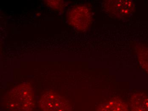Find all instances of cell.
<instances>
[{
    "label": "cell",
    "mask_w": 148,
    "mask_h": 111,
    "mask_svg": "<svg viewBox=\"0 0 148 111\" xmlns=\"http://www.w3.org/2000/svg\"><path fill=\"white\" fill-rule=\"evenodd\" d=\"M39 104L43 111H72V106L66 99L52 91L41 96Z\"/></svg>",
    "instance_id": "cell-2"
},
{
    "label": "cell",
    "mask_w": 148,
    "mask_h": 111,
    "mask_svg": "<svg viewBox=\"0 0 148 111\" xmlns=\"http://www.w3.org/2000/svg\"><path fill=\"white\" fill-rule=\"evenodd\" d=\"M97 111H129L128 105L119 97L112 98L98 105Z\"/></svg>",
    "instance_id": "cell-5"
},
{
    "label": "cell",
    "mask_w": 148,
    "mask_h": 111,
    "mask_svg": "<svg viewBox=\"0 0 148 111\" xmlns=\"http://www.w3.org/2000/svg\"><path fill=\"white\" fill-rule=\"evenodd\" d=\"M141 66L148 74V48L139 46L136 48Z\"/></svg>",
    "instance_id": "cell-7"
},
{
    "label": "cell",
    "mask_w": 148,
    "mask_h": 111,
    "mask_svg": "<svg viewBox=\"0 0 148 111\" xmlns=\"http://www.w3.org/2000/svg\"><path fill=\"white\" fill-rule=\"evenodd\" d=\"M104 9L109 15L118 19L130 16L134 11L135 6L132 1H108L104 3Z\"/></svg>",
    "instance_id": "cell-4"
},
{
    "label": "cell",
    "mask_w": 148,
    "mask_h": 111,
    "mask_svg": "<svg viewBox=\"0 0 148 111\" xmlns=\"http://www.w3.org/2000/svg\"><path fill=\"white\" fill-rule=\"evenodd\" d=\"M69 24L79 31H84L89 27L92 20L90 10L85 6H77L71 9L69 13Z\"/></svg>",
    "instance_id": "cell-3"
},
{
    "label": "cell",
    "mask_w": 148,
    "mask_h": 111,
    "mask_svg": "<svg viewBox=\"0 0 148 111\" xmlns=\"http://www.w3.org/2000/svg\"><path fill=\"white\" fill-rule=\"evenodd\" d=\"M131 111H148V95L143 92H137L130 99Z\"/></svg>",
    "instance_id": "cell-6"
},
{
    "label": "cell",
    "mask_w": 148,
    "mask_h": 111,
    "mask_svg": "<svg viewBox=\"0 0 148 111\" xmlns=\"http://www.w3.org/2000/svg\"><path fill=\"white\" fill-rule=\"evenodd\" d=\"M5 103L9 111H33L35 97L32 88L29 84H21L8 92Z\"/></svg>",
    "instance_id": "cell-1"
}]
</instances>
